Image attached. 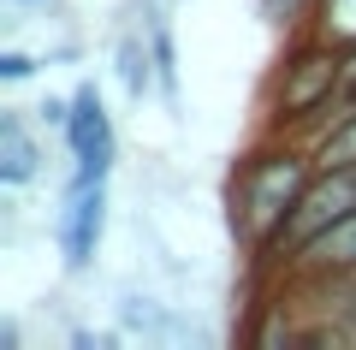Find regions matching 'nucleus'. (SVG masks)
<instances>
[{"instance_id": "3", "label": "nucleus", "mask_w": 356, "mask_h": 350, "mask_svg": "<svg viewBox=\"0 0 356 350\" xmlns=\"http://www.w3.org/2000/svg\"><path fill=\"white\" fill-rule=\"evenodd\" d=\"M107 232V178H65L60 214H54V244H60L65 273H89L102 255Z\"/></svg>"}, {"instance_id": "4", "label": "nucleus", "mask_w": 356, "mask_h": 350, "mask_svg": "<svg viewBox=\"0 0 356 350\" xmlns=\"http://www.w3.org/2000/svg\"><path fill=\"white\" fill-rule=\"evenodd\" d=\"M60 137H65V154H72V178H113L119 131H113V113H107V101H102L95 83L72 89V119H65Z\"/></svg>"}, {"instance_id": "10", "label": "nucleus", "mask_w": 356, "mask_h": 350, "mask_svg": "<svg viewBox=\"0 0 356 350\" xmlns=\"http://www.w3.org/2000/svg\"><path fill=\"white\" fill-rule=\"evenodd\" d=\"M315 36L339 42V48H356V0H315Z\"/></svg>"}, {"instance_id": "8", "label": "nucleus", "mask_w": 356, "mask_h": 350, "mask_svg": "<svg viewBox=\"0 0 356 350\" xmlns=\"http://www.w3.org/2000/svg\"><path fill=\"white\" fill-rule=\"evenodd\" d=\"M143 24H149V48H154V95L178 113V30L166 18V6L143 13Z\"/></svg>"}, {"instance_id": "13", "label": "nucleus", "mask_w": 356, "mask_h": 350, "mask_svg": "<svg viewBox=\"0 0 356 350\" xmlns=\"http://www.w3.org/2000/svg\"><path fill=\"white\" fill-rule=\"evenodd\" d=\"M36 119H42L48 131H65V119H72V95H48V101L36 107Z\"/></svg>"}, {"instance_id": "5", "label": "nucleus", "mask_w": 356, "mask_h": 350, "mask_svg": "<svg viewBox=\"0 0 356 350\" xmlns=\"http://www.w3.org/2000/svg\"><path fill=\"white\" fill-rule=\"evenodd\" d=\"M356 273V214L332 220L285 262V279H350Z\"/></svg>"}, {"instance_id": "14", "label": "nucleus", "mask_w": 356, "mask_h": 350, "mask_svg": "<svg viewBox=\"0 0 356 350\" xmlns=\"http://www.w3.org/2000/svg\"><path fill=\"white\" fill-rule=\"evenodd\" d=\"M154 6H166V0H143V13H154Z\"/></svg>"}, {"instance_id": "12", "label": "nucleus", "mask_w": 356, "mask_h": 350, "mask_svg": "<svg viewBox=\"0 0 356 350\" xmlns=\"http://www.w3.org/2000/svg\"><path fill=\"white\" fill-rule=\"evenodd\" d=\"M0 77H6V83H24V77H36V60H30L24 48H6L0 54Z\"/></svg>"}, {"instance_id": "11", "label": "nucleus", "mask_w": 356, "mask_h": 350, "mask_svg": "<svg viewBox=\"0 0 356 350\" xmlns=\"http://www.w3.org/2000/svg\"><path fill=\"white\" fill-rule=\"evenodd\" d=\"M255 13H261L267 30H280V36H303L315 24V0H255Z\"/></svg>"}, {"instance_id": "1", "label": "nucleus", "mask_w": 356, "mask_h": 350, "mask_svg": "<svg viewBox=\"0 0 356 350\" xmlns=\"http://www.w3.org/2000/svg\"><path fill=\"white\" fill-rule=\"evenodd\" d=\"M321 161H315V143L303 137H273L267 131L238 166H232V184H226V208H232V238L261 262L273 250V238L285 232L291 208L303 202V190L315 184Z\"/></svg>"}, {"instance_id": "15", "label": "nucleus", "mask_w": 356, "mask_h": 350, "mask_svg": "<svg viewBox=\"0 0 356 350\" xmlns=\"http://www.w3.org/2000/svg\"><path fill=\"white\" fill-rule=\"evenodd\" d=\"M13 6H48V0H13Z\"/></svg>"}, {"instance_id": "7", "label": "nucleus", "mask_w": 356, "mask_h": 350, "mask_svg": "<svg viewBox=\"0 0 356 350\" xmlns=\"http://www.w3.org/2000/svg\"><path fill=\"white\" fill-rule=\"evenodd\" d=\"M113 72H119V89H125L137 107L154 95V48H149V24L119 30V42H113Z\"/></svg>"}, {"instance_id": "9", "label": "nucleus", "mask_w": 356, "mask_h": 350, "mask_svg": "<svg viewBox=\"0 0 356 350\" xmlns=\"http://www.w3.org/2000/svg\"><path fill=\"white\" fill-rule=\"evenodd\" d=\"M315 161L321 166H356V101H344L339 119L315 137Z\"/></svg>"}, {"instance_id": "6", "label": "nucleus", "mask_w": 356, "mask_h": 350, "mask_svg": "<svg viewBox=\"0 0 356 350\" xmlns=\"http://www.w3.org/2000/svg\"><path fill=\"white\" fill-rule=\"evenodd\" d=\"M42 161H48V149H42L36 125H30L18 107H0V184H6V190L36 184Z\"/></svg>"}, {"instance_id": "2", "label": "nucleus", "mask_w": 356, "mask_h": 350, "mask_svg": "<svg viewBox=\"0 0 356 350\" xmlns=\"http://www.w3.org/2000/svg\"><path fill=\"white\" fill-rule=\"evenodd\" d=\"M344 72H350V48L315 36V30L285 36V54L267 83V131L315 143L344 107Z\"/></svg>"}]
</instances>
